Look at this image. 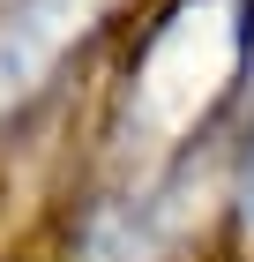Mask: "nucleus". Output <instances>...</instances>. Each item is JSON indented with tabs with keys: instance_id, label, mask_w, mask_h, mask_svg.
I'll return each instance as SVG.
<instances>
[{
	"instance_id": "2",
	"label": "nucleus",
	"mask_w": 254,
	"mask_h": 262,
	"mask_svg": "<svg viewBox=\"0 0 254 262\" xmlns=\"http://www.w3.org/2000/svg\"><path fill=\"white\" fill-rule=\"evenodd\" d=\"M0 8H22V0H0Z\"/></svg>"
},
{
	"instance_id": "1",
	"label": "nucleus",
	"mask_w": 254,
	"mask_h": 262,
	"mask_svg": "<svg viewBox=\"0 0 254 262\" xmlns=\"http://www.w3.org/2000/svg\"><path fill=\"white\" fill-rule=\"evenodd\" d=\"M232 217L239 232H254V105L232 120Z\"/></svg>"
}]
</instances>
